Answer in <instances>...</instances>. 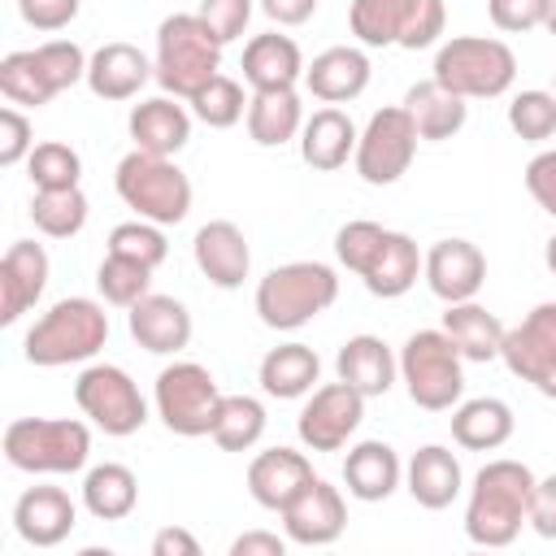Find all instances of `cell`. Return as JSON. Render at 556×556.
<instances>
[{
    "label": "cell",
    "instance_id": "obj_1",
    "mask_svg": "<svg viewBox=\"0 0 556 556\" xmlns=\"http://www.w3.org/2000/svg\"><path fill=\"white\" fill-rule=\"evenodd\" d=\"M534 469L521 460H486L473 473L469 504H465V534L478 547H508L526 517H530V495H534Z\"/></svg>",
    "mask_w": 556,
    "mask_h": 556
},
{
    "label": "cell",
    "instance_id": "obj_2",
    "mask_svg": "<svg viewBox=\"0 0 556 556\" xmlns=\"http://www.w3.org/2000/svg\"><path fill=\"white\" fill-rule=\"evenodd\" d=\"M109 343V313L91 295H65L56 300L22 339V356L39 369L78 365L91 361Z\"/></svg>",
    "mask_w": 556,
    "mask_h": 556
},
{
    "label": "cell",
    "instance_id": "obj_3",
    "mask_svg": "<svg viewBox=\"0 0 556 556\" xmlns=\"http://www.w3.org/2000/svg\"><path fill=\"white\" fill-rule=\"evenodd\" d=\"M222 39L200 13H169L156 26V83L165 96L191 100L204 83L222 74Z\"/></svg>",
    "mask_w": 556,
    "mask_h": 556
},
{
    "label": "cell",
    "instance_id": "obj_4",
    "mask_svg": "<svg viewBox=\"0 0 556 556\" xmlns=\"http://www.w3.org/2000/svg\"><path fill=\"white\" fill-rule=\"evenodd\" d=\"M87 61L74 39H48L39 48L9 52L0 61V96L17 109H43L74 83H87Z\"/></svg>",
    "mask_w": 556,
    "mask_h": 556
},
{
    "label": "cell",
    "instance_id": "obj_5",
    "mask_svg": "<svg viewBox=\"0 0 556 556\" xmlns=\"http://www.w3.org/2000/svg\"><path fill=\"white\" fill-rule=\"evenodd\" d=\"M334 300H339V274L321 261H287L256 282V313L269 330H300Z\"/></svg>",
    "mask_w": 556,
    "mask_h": 556
},
{
    "label": "cell",
    "instance_id": "obj_6",
    "mask_svg": "<svg viewBox=\"0 0 556 556\" xmlns=\"http://www.w3.org/2000/svg\"><path fill=\"white\" fill-rule=\"evenodd\" d=\"M113 187H117L122 204L135 208V217H143V222L178 226L191 213V178L174 165V156L135 148L117 161Z\"/></svg>",
    "mask_w": 556,
    "mask_h": 556
},
{
    "label": "cell",
    "instance_id": "obj_7",
    "mask_svg": "<svg viewBox=\"0 0 556 556\" xmlns=\"http://www.w3.org/2000/svg\"><path fill=\"white\" fill-rule=\"evenodd\" d=\"M400 382L408 400L426 413H447L465 395V356L447 330H417L400 348Z\"/></svg>",
    "mask_w": 556,
    "mask_h": 556
},
{
    "label": "cell",
    "instance_id": "obj_8",
    "mask_svg": "<svg viewBox=\"0 0 556 556\" xmlns=\"http://www.w3.org/2000/svg\"><path fill=\"white\" fill-rule=\"evenodd\" d=\"M439 87L456 91L460 100H495L513 87L517 78V56L504 39L491 35H456L434 52V74Z\"/></svg>",
    "mask_w": 556,
    "mask_h": 556
},
{
    "label": "cell",
    "instance_id": "obj_9",
    "mask_svg": "<svg viewBox=\"0 0 556 556\" xmlns=\"http://www.w3.org/2000/svg\"><path fill=\"white\" fill-rule=\"evenodd\" d=\"M91 456V430L74 417H17L4 426V460L22 473H78Z\"/></svg>",
    "mask_w": 556,
    "mask_h": 556
},
{
    "label": "cell",
    "instance_id": "obj_10",
    "mask_svg": "<svg viewBox=\"0 0 556 556\" xmlns=\"http://www.w3.org/2000/svg\"><path fill=\"white\" fill-rule=\"evenodd\" d=\"M152 404H156V417L165 421L169 434L200 439V434H213V417H217L222 391H217V378L204 365L174 361V365H165L156 374Z\"/></svg>",
    "mask_w": 556,
    "mask_h": 556
},
{
    "label": "cell",
    "instance_id": "obj_11",
    "mask_svg": "<svg viewBox=\"0 0 556 556\" xmlns=\"http://www.w3.org/2000/svg\"><path fill=\"white\" fill-rule=\"evenodd\" d=\"M74 404L83 408V417H91L96 430L113 439H126L148 421V400L122 365H87L74 382Z\"/></svg>",
    "mask_w": 556,
    "mask_h": 556
},
{
    "label": "cell",
    "instance_id": "obj_12",
    "mask_svg": "<svg viewBox=\"0 0 556 556\" xmlns=\"http://www.w3.org/2000/svg\"><path fill=\"white\" fill-rule=\"evenodd\" d=\"M413 156H417V126L404 104H387L365 122L352 165L369 187H391L408 174Z\"/></svg>",
    "mask_w": 556,
    "mask_h": 556
},
{
    "label": "cell",
    "instance_id": "obj_13",
    "mask_svg": "<svg viewBox=\"0 0 556 556\" xmlns=\"http://www.w3.org/2000/svg\"><path fill=\"white\" fill-rule=\"evenodd\" d=\"M500 361L539 395L556 400V300L534 304L513 330H504Z\"/></svg>",
    "mask_w": 556,
    "mask_h": 556
},
{
    "label": "cell",
    "instance_id": "obj_14",
    "mask_svg": "<svg viewBox=\"0 0 556 556\" xmlns=\"http://www.w3.org/2000/svg\"><path fill=\"white\" fill-rule=\"evenodd\" d=\"M361 421H365V395L339 378V382L313 387L308 404L300 408L295 430L308 452H339L356 434Z\"/></svg>",
    "mask_w": 556,
    "mask_h": 556
},
{
    "label": "cell",
    "instance_id": "obj_15",
    "mask_svg": "<svg viewBox=\"0 0 556 556\" xmlns=\"http://www.w3.org/2000/svg\"><path fill=\"white\" fill-rule=\"evenodd\" d=\"M348 526V504H343V491L330 486L326 478H313L287 508H282V530L291 543L300 547H326L343 534Z\"/></svg>",
    "mask_w": 556,
    "mask_h": 556
},
{
    "label": "cell",
    "instance_id": "obj_16",
    "mask_svg": "<svg viewBox=\"0 0 556 556\" xmlns=\"http://www.w3.org/2000/svg\"><path fill=\"white\" fill-rule=\"evenodd\" d=\"M421 278H426V287L443 304H460V300H473L482 291V282H486V256L469 239H439L426 252Z\"/></svg>",
    "mask_w": 556,
    "mask_h": 556
},
{
    "label": "cell",
    "instance_id": "obj_17",
    "mask_svg": "<svg viewBox=\"0 0 556 556\" xmlns=\"http://www.w3.org/2000/svg\"><path fill=\"white\" fill-rule=\"evenodd\" d=\"M78 526V504L61 486H26L13 504V530L30 547H56Z\"/></svg>",
    "mask_w": 556,
    "mask_h": 556
},
{
    "label": "cell",
    "instance_id": "obj_18",
    "mask_svg": "<svg viewBox=\"0 0 556 556\" xmlns=\"http://www.w3.org/2000/svg\"><path fill=\"white\" fill-rule=\"evenodd\" d=\"M191 256H195L200 274H204L213 287H222V291L243 287V278H248V269H252V248H248L243 230H239L235 222H226V217L204 222V226L195 230Z\"/></svg>",
    "mask_w": 556,
    "mask_h": 556
},
{
    "label": "cell",
    "instance_id": "obj_19",
    "mask_svg": "<svg viewBox=\"0 0 556 556\" xmlns=\"http://www.w3.org/2000/svg\"><path fill=\"white\" fill-rule=\"evenodd\" d=\"M313 478H317V473H313V465H308L304 452H295V447H265V452H256L252 465H248V495H252L261 508L282 513Z\"/></svg>",
    "mask_w": 556,
    "mask_h": 556
},
{
    "label": "cell",
    "instance_id": "obj_20",
    "mask_svg": "<svg viewBox=\"0 0 556 556\" xmlns=\"http://www.w3.org/2000/svg\"><path fill=\"white\" fill-rule=\"evenodd\" d=\"M421 269H426V256H421L417 239L404 235V230H387V235L378 239V248L369 252V261L361 265L356 278L365 282L369 295L395 300V295L413 291V282L421 278Z\"/></svg>",
    "mask_w": 556,
    "mask_h": 556
},
{
    "label": "cell",
    "instance_id": "obj_21",
    "mask_svg": "<svg viewBox=\"0 0 556 556\" xmlns=\"http://www.w3.org/2000/svg\"><path fill=\"white\" fill-rule=\"evenodd\" d=\"M126 326H130V339L143 352H156V356H174L191 343V313L174 295L148 291L139 304L126 308Z\"/></svg>",
    "mask_w": 556,
    "mask_h": 556
},
{
    "label": "cell",
    "instance_id": "obj_22",
    "mask_svg": "<svg viewBox=\"0 0 556 556\" xmlns=\"http://www.w3.org/2000/svg\"><path fill=\"white\" fill-rule=\"evenodd\" d=\"M48 287V252L35 239H17L9 243V252L0 256V321L13 326L26 308H35V300Z\"/></svg>",
    "mask_w": 556,
    "mask_h": 556
},
{
    "label": "cell",
    "instance_id": "obj_23",
    "mask_svg": "<svg viewBox=\"0 0 556 556\" xmlns=\"http://www.w3.org/2000/svg\"><path fill=\"white\" fill-rule=\"evenodd\" d=\"M148 78H156V65L135 43H122V39L100 43L87 61V87L100 100H135Z\"/></svg>",
    "mask_w": 556,
    "mask_h": 556
},
{
    "label": "cell",
    "instance_id": "obj_24",
    "mask_svg": "<svg viewBox=\"0 0 556 556\" xmlns=\"http://www.w3.org/2000/svg\"><path fill=\"white\" fill-rule=\"evenodd\" d=\"M126 130H130L135 148L156 152V156H178L191 139V113L178 104V96H152L130 109Z\"/></svg>",
    "mask_w": 556,
    "mask_h": 556
},
{
    "label": "cell",
    "instance_id": "obj_25",
    "mask_svg": "<svg viewBox=\"0 0 556 556\" xmlns=\"http://www.w3.org/2000/svg\"><path fill=\"white\" fill-rule=\"evenodd\" d=\"M404 486H408L413 504H421V508H430V513L447 508V504L465 491V473H460L456 452L443 447V443L417 447L413 460L404 465Z\"/></svg>",
    "mask_w": 556,
    "mask_h": 556
},
{
    "label": "cell",
    "instance_id": "obj_26",
    "mask_svg": "<svg viewBox=\"0 0 556 556\" xmlns=\"http://www.w3.org/2000/svg\"><path fill=\"white\" fill-rule=\"evenodd\" d=\"M356 139H361V130L352 126V117H348L339 104H326V109H317L313 117H304L300 156H304L308 169L334 174V169L348 165V156H356Z\"/></svg>",
    "mask_w": 556,
    "mask_h": 556
},
{
    "label": "cell",
    "instance_id": "obj_27",
    "mask_svg": "<svg viewBox=\"0 0 556 556\" xmlns=\"http://www.w3.org/2000/svg\"><path fill=\"white\" fill-rule=\"evenodd\" d=\"M304 87L321 104H348L369 87V56L352 43L326 48L313 56V65H304Z\"/></svg>",
    "mask_w": 556,
    "mask_h": 556
},
{
    "label": "cell",
    "instance_id": "obj_28",
    "mask_svg": "<svg viewBox=\"0 0 556 556\" xmlns=\"http://www.w3.org/2000/svg\"><path fill=\"white\" fill-rule=\"evenodd\" d=\"M400 478H404V465H400L395 447L382 439H365V443L348 447V456H343V486L361 504H382L400 486Z\"/></svg>",
    "mask_w": 556,
    "mask_h": 556
},
{
    "label": "cell",
    "instance_id": "obj_29",
    "mask_svg": "<svg viewBox=\"0 0 556 556\" xmlns=\"http://www.w3.org/2000/svg\"><path fill=\"white\" fill-rule=\"evenodd\" d=\"M304 78V56L291 35H252L243 48V83L252 91H282Z\"/></svg>",
    "mask_w": 556,
    "mask_h": 556
},
{
    "label": "cell",
    "instance_id": "obj_30",
    "mask_svg": "<svg viewBox=\"0 0 556 556\" xmlns=\"http://www.w3.org/2000/svg\"><path fill=\"white\" fill-rule=\"evenodd\" d=\"M334 374L348 387H356L365 400L369 395H387L395 374H400V356L378 334H352V339H343V348L334 356Z\"/></svg>",
    "mask_w": 556,
    "mask_h": 556
},
{
    "label": "cell",
    "instance_id": "obj_31",
    "mask_svg": "<svg viewBox=\"0 0 556 556\" xmlns=\"http://www.w3.org/2000/svg\"><path fill=\"white\" fill-rule=\"evenodd\" d=\"M513 408L495 395H478V400H460L452 408V439L465 447V452H495L513 439Z\"/></svg>",
    "mask_w": 556,
    "mask_h": 556
},
{
    "label": "cell",
    "instance_id": "obj_32",
    "mask_svg": "<svg viewBox=\"0 0 556 556\" xmlns=\"http://www.w3.org/2000/svg\"><path fill=\"white\" fill-rule=\"evenodd\" d=\"M443 330H447V339L460 348L465 361L486 365V361H500V352H504V321H500L491 308H482L478 300L447 304Z\"/></svg>",
    "mask_w": 556,
    "mask_h": 556
},
{
    "label": "cell",
    "instance_id": "obj_33",
    "mask_svg": "<svg viewBox=\"0 0 556 556\" xmlns=\"http://www.w3.org/2000/svg\"><path fill=\"white\" fill-rule=\"evenodd\" d=\"M261 391L274 400H300L313 391V382L321 378V361L308 343H278L261 356Z\"/></svg>",
    "mask_w": 556,
    "mask_h": 556
},
{
    "label": "cell",
    "instance_id": "obj_34",
    "mask_svg": "<svg viewBox=\"0 0 556 556\" xmlns=\"http://www.w3.org/2000/svg\"><path fill=\"white\" fill-rule=\"evenodd\" d=\"M404 109H408V117H413V126H417V139H430V143L460 135V126H465V117H469V104H465L456 91L439 87L434 78L413 83L408 96H404Z\"/></svg>",
    "mask_w": 556,
    "mask_h": 556
},
{
    "label": "cell",
    "instance_id": "obj_35",
    "mask_svg": "<svg viewBox=\"0 0 556 556\" xmlns=\"http://www.w3.org/2000/svg\"><path fill=\"white\" fill-rule=\"evenodd\" d=\"M304 130V104L295 87L282 91H252L248 100V135L261 148H282Z\"/></svg>",
    "mask_w": 556,
    "mask_h": 556
},
{
    "label": "cell",
    "instance_id": "obj_36",
    "mask_svg": "<svg viewBox=\"0 0 556 556\" xmlns=\"http://www.w3.org/2000/svg\"><path fill=\"white\" fill-rule=\"evenodd\" d=\"M139 504V478L117 465V460H104V465H91L87 478H83V508L96 517V521H122L130 517Z\"/></svg>",
    "mask_w": 556,
    "mask_h": 556
},
{
    "label": "cell",
    "instance_id": "obj_37",
    "mask_svg": "<svg viewBox=\"0 0 556 556\" xmlns=\"http://www.w3.org/2000/svg\"><path fill=\"white\" fill-rule=\"evenodd\" d=\"M417 0H352L348 26L365 48H400Z\"/></svg>",
    "mask_w": 556,
    "mask_h": 556
},
{
    "label": "cell",
    "instance_id": "obj_38",
    "mask_svg": "<svg viewBox=\"0 0 556 556\" xmlns=\"http://www.w3.org/2000/svg\"><path fill=\"white\" fill-rule=\"evenodd\" d=\"M265 404L256 395H222L217 417H213V443L222 452H248L265 434Z\"/></svg>",
    "mask_w": 556,
    "mask_h": 556
},
{
    "label": "cell",
    "instance_id": "obj_39",
    "mask_svg": "<svg viewBox=\"0 0 556 556\" xmlns=\"http://www.w3.org/2000/svg\"><path fill=\"white\" fill-rule=\"evenodd\" d=\"M87 195L83 187H65V191H35L30 200V222L35 230H43L48 239H74L87 226Z\"/></svg>",
    "mask_w": 556,
    "mask_h": 556
},
{
    "label": "cell",
    "instance_id": "obj_40",
    "mask_svg": "<svg viewBox=\"0 0 556 556\" xmlns=\"http://www.w3.org/2000/svg\"><path fill=\"white\" fill-rule=\"evenodd\" d=\"M26 178L35 191H65V187H78L83 178V156L61 143V139H43L30 148L26 156Z\"/></svg>",
    "mask_w": 556,
    "mask_h": 556
},
{
    "label": "cell",
    "instance_id": "obj_41",
    "mask_svg": "<svg viewBox=\"0 0 556 556\" xmlns=\"http://www.w3.org/2000/svg\"><path fill=\"white\" fill-rule=\"evenodd\" d=\"M96 287H100L104 304L130 308V304H139V300L152 291V265L109 252V256L100 261V269H96Z\"/></svg>",
    "mask_w": 556,
    "mask_h": 556
},
{
    "label": "cell",
    "instance_id": "obj_42",
    "mask_svg": "<svg viewBox=\"0 0 556 556\" xmlns=\"http://www.w3.org/2000/svg\"><path fill=\"white\" fill-rule=\"evenodd\" d=\"M187 104H191V113H195L204 126H213V130H230L239 117H248L243 83H235V78H226V74H217L213 83H204Z\"/></svg>",
    "mask_w": 556,
    "mask_h": 556
},
{
    "label": "cell",
    "instance_id": "obj_43",
    "mask_svg": "<svg viewBox=\"0 0 556 556\" xmlns=\"http://www.w3.org/2000/svg\"><path fill=\"white\" fill-rule=\"evenodd\" d=\"M508 126L517 139L526 143H543L556 135V91H517L513 104H508Z\"/></svg>",
    "mask_w": 556,
    "mask_h": 556
},
{
    "label": "cell",
    "instance_id": "obj_44",
    "mask_svg": "<svg viewBox=\"0 0 556 556\" xmlns=\"http://www.w3.org/2000/svg\"><path fill=\"white\" fill-rule=\"evenodd\" d=\"M109 252L130 256V261H143V265L156 269V265L169 256V243H165V230H161L156 222L135 217V222H122V226L109 230Z\"/></svg>",
    "mask_w": 556,
    "mask_h": 556
},
{
    "label": "cell",
    "instance_id": "obj_45",
    "mask_svg": "<svg viewBox=\"0 0 556 556\" xmlns=\"http://www.w3.org/2000/svg\"><path fill=\"white\" fill-rule=\"evenodd\" d=\"M35 148V126L17 104L0 109V165H22Z\"/></svg>",
    "mask_w": 556,
    "mask_h": 556
},
{
    "label": "cell",
    "instance_id": "obj_46",
    "mask_svg": "<svg viewBox=\"0 0 556 556\" xmlns=\"http://www.w3.org/2000/svg\"><path fill=\"white\" fill-rule=\"evenodd\" d=\"M195 13L208 22V30H213L222 43H230V39H239V35L248 30V22H252V0H200Z\"/></svg>",
    "mask_w": 556,
    "mask_h": 556
},
{
    "label": "cell",
    "instance_id": "obj_47",
    "mask_svg": "<svg viewBox=\"0 0 556 556\" xmlns=\"http://www.w3.org/2000/svg\"><path fill=\"white\" fill-rule=\"evenodd\" d=\"M486 13L495 22V30L504 35H526L534 26H543L547 0H486Z\"/></svg>",
    "mask_w": 556,
    "mask_h": 556
},
{
    "label": "cell",
    "instance_id": "obj_48",
    "mask_svg": "<svg viewBox=\"0 0 556 556\" xmlns=\"http://www.w3.org/2000/svg\"><path fill=\"white\" fill-rule=\"evenodd\" d=\"M443 26H447V4H443V0H417V9H413V17H408V30H404L400 48H408V52L430 48V43H439Z\"/></svg>",
    "mask_w": 556,
    "mask_h": 556
},
{
    "label": "cell",
    "instance_id": "obj_49",
    "mask_svg": "<svg viewBox=\"0 0 556 556\" xmlns=\"http://www.w3.org/2000/svg\"><path fill=\"white\" fill-rule=\"evenodd\" d=\"M83 0H17V13L26 26L52 35V30H65L74 17H78Z\"/></svg>",
    "mask_w": 556,
    "mask_h": 556
},
{
    "label": "cell",
    "instance_id": "obj_50",
    "mask_svg": "<svg viewBox=\"0 0 556 556\" xmlns=\"http://www.w3.org/2000/svg\"><path fill=\"white\" fill-rule=\"evenodd\" d=\"M526 191H530V200L547 217H556V148L530 156V165H526Z\"/></svg>",
    "mask_w": 556,
    "mask_h": 556
},
{
    "label": "cell",
    "instance_id": "obj_51",
    "mask_svg": "<svg viewBox=\"0 0 556 556\" xmlns=\"http://www.w3.org/2000/svg\"><path fill=\"white\" fill-rule=\"evenodd\" d=\"M526 521L534 526V534H539V539H556V473H547V478H539V482H534L530 517H526Z\"/></svg>",
    "mask_w": 556,
    "mask_h": 556
},
{
    "label": "cell",
    "instance_id": "obj_52",
    "mask_svg": "<svg viewBox=\"0 0 556 556\" xmlns=\"http://www.w3.org/2000/svg\"><path fill=\"white\" fill-rule=\"evenodd\" d=\"M152 556H200V539L182 526H165L152 534Z\"/></svg>",
    "mask_w": 556,
    "mask_h": 556
},
{
    "label": "cell",
    "instance_id": "obj_53",
    "mask_svg": "<svg viewBox=\"0 0 556 556\" xmlns=\"http://www.w3.org/2000/svg\"><path fill=\"white\" fill-rule=\"evenodd\" d=\"M291 539H278L269 530H243L235 543H230V556H282Z\"/></svg>",
    "mask_w": 556,
    "mask_h": 556
},
{
    "label": "cell",
    "instance_id": "obj_54",
    "mask_svg": "<svg viewBox=\"0 0 556 556\" xmlns=\"http://www.w3.org/2000/svg\"><path fill=\"white\" fill-rule=\"evenodd\" d=\"M261 13L278 26H304L317 13V0H261Z\"/></svg>",
    "mask_w": 556,
    "mask_h": 556
},
{
    "label": "cell",
    "instance_id": "obj_55",
    "mask_svg": "<svg viewBox=\"0 0 556 556\" xmlns=\"http://www.w3.org/2000/svg\"><path fill=\"white\" fill-rule=\"evenodd\" d=\"M543 261H547V269H552V274H556V235H552V239H547V248H543Z\"/></svg>",
    "mask_w": 556,
    "mask_h": 556
},
{
    "label": "cell",
    "instance_id": "obj_56",
    "mask_svg": "<svg viewBox=\"0 0 556 556\" xmlns=\"http://www.w3.org/2000/svg\"><path fill=\"white\" fill-rule=\"evenodd\" d=\"M543 26H547V35H556V0H547V13H543Z\"/></svg>",
    "mask_w": 556,
    "mask_h": 556
}]
</instances>
